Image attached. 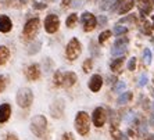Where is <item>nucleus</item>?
<instances>
[{
	"label": "nucleus",
	"mask_w": 154,
	"mask_h": 140,
	"mask_svg": "<svg viewBox=\"0 0 154 140\" xmlns=\"http://www.w3.org/2000/svg\"><path fill=\"white\" fill-rule=\"evenodd\" d=\"M90 117L89 114L83 110L78 111L74 118V128L79 136H88L90 132Z\"/></svg>",
	"instance_id": "nucleus-1"
},
{
	"label": "nucleus",
	"mask_w": 154,
	"mask_h": 140,
	"mask_svg": "<svg viewBox=\"0 0 154 140\" xmlns=\"http://www.w3.org/2000/svg\"><path fill=\"white\" fill-rule=\"evenodd\" d=\"M47 126H49V122H47L46 117L43 114H36V115H33L32 119H31L29 129H31V132H32L38 139H42L47 132Z\"/></svg>",
	"instance_id": "nucleus-2"
},
{
	"label": "nucleus",
	"mask_w": 154,
	"mask_h": 140,
	"mask_svg": "<svg viewBox=\"0 0 154 140\" xmlns=\"http://www.w3.org/2000/svg\"><path fill=\"white\" fill-rule=\"evenodd\" d=\"M33 99H35V96H33V92L31 90V87L24 86V87H20V89L17 90L15 103H17V105L20 108H24V110L29 108L33 103Z\"/></svg>",
	"instance_id": "nucleus-3"
},
{
	"label": "nucleus",
	"mask_w": 154,
	"mask_h": 140,
	"mask_svg": "<svg viewBox=\"0 0 154 140\" xmlns=\"http://www.w3.org/2000/svg\"><path fill=\"white\" fill-rule=\"evenodd\" d=\"M40 29V20L38 17H32L29 18L28 21L25 22V25L22 28V36L25 40H35L36 35Z\"/></svg>",
	"instance_id": "nucleus-4"
},
{
	"label": "nucleus",
	"mask_w": 154,
	"mask_h": 140,
	"mask_svg": "<svg viewBox=\"0 0 154 140\" xmlns=\"http://www.w3.org/2000/svg\"><path fill=\"white\" fill-rule=\"evenodd\" d=\"M82 54V43L79 42L78 38H71L69 42L67 43L65 46V58L68 60V61H75L78 60V57Z\"/></svg>",
	"instance_id": "nucleus-5"
},
{
	"label": "nucleus",
	"mask_w": 154,
	"mask_h": 140,
	"mask_svg": "<svg viewBox=\"0 0 154 140\" xmlns=\"http://www.w3.org/2000/svg\"><path fill=\"white\" fill-rule=\"evenodd\" d=\"M107 119H108V114L106 111V108L101 107V105L94 108L93 112H92V117H90V121H92L93 126L94 128H99V129L106 125Z\"/></svg>",
	"instance_id": "nucleus-6"
},
{
	"label": "nucleus",
	"mask_w": 154,
	"mask_h": 140,
	"mask_svg": "<svg viewBox=\"0 0 154 140\" xmlns=\"http://www.w3.org/2000/svg\"><path fill=\"white\" fill-rule=\"evenodd\" d=\"M43 26H45V32L49 33V35H53L60 29V18L57 14H47L45 18V22H43Z\"/></svg>",
	"instance_id": "nucleus-7"
},
{
	"label": "nucleus",
	"mask_w": 154,
	"mask_h": 140,
	"mask_svg": "<svg viewBox=\"0 0 154 140\" xmlns=\"http://www.w3.org/2000/svg\"><path fill=\"white\" fill-rule=\"evenodd\" d=\"M81 22H82V26H83V31H85V32H92L97 26V18L94 17V14H92L90 11H85V13L81 15Z\"/></svg>",
	"instance_id": "nucleus-8"
},
{
	"label": "nucleus",
	"mask_w": 154,
	"mask_h": 140,
	"mask_svg": "<svg viewBox=\"0 0 154 140\" xmlns=\"http://www.w3.org/2000/svg\"><path fill=\"white\" fill-rule=\"evenodd\" d=\"M40 76H42V69H40V65L38 62H33V64H29L25 69V78L28 79L29 82H36L39 81Z\"/></svg>",
	"instance_id": "nucleus-9"
},
{
	"label": "nucleus",
	"mask_w": 154,
	"mask_h": 140,
	"mask_svg": "<svg viewBox=\"0 0 154 140\" xmlns=\"http://www.w3.org/2000/svg\"><path fill=\"white\" fill-rule=\"evenodd\" d=\"M64 108H65V104H64V100L63 99H56L50 104V114L53 118H57L60 119L63 115H64Z\"/></svg>",
	"instance_id": "nucleus-10"
},
{
	"label": "nucleus",
	"mask_w": 154,
	"mask_h": 140,
	"mask_svg": "<svg viewBox=\"0 0 154 140\" xmlns=\"http://www.w3.org/2000/svg\"><path fill=\"white\" fill-rule=\"evenodd\" d=\"M103 83H104V79L100 74H93V75L89 78V82H88V87H89L90 92L93 93H97L100 92L101 87H103Z\"/></svg>",
	"instance_id": "nucleus-11"
},
{
	"label": "nucleus",
	"mask_w": 154,
	"mask_h": 140,
	"mask_svg": "<svg viewBox=\"0 0 154 140\" xmlns=\"http://www.w3.org/2000/svg\"><path fill=\"white\" fill-rule=\"evenodd\" d=\"M13 114V108L10 103H2L0 104V123H7Z\"/></svg>",
	"instance_id": "nucleus-12"
},
{
	"label": "nucleus",
	"mask_w": 154,
	"mask_h": 140,
	"mask_svg": "<svg viewBox=\"0 0 154 140\" xmlns=\"http://www.w3.org/2000/svg\"><path fill=\"white\" fill-rule=\"evenodd\" d=\"M76 82H78V76H76L75 72L67 71L63 74V87L69 89V87H72Z\"/></svg>",
	"instance_id": "nucleus-13"
},
{
	"label": "nucleus",
	"mask_w": 154,
	"mask_h": 140,
	"mask_svg": "<svg viewBox=\"0 0 154 140\" xmlns=\"http://www.w3.org/2000/svg\"><path fill=\"white\" fill-rule=\"evenodd\" d=\"M13 31V21L7 14H0V32L10 33Z\"/></svg>",
	"instance_id": "nucleus-14"
},
{
	"label": "nucleus",
	"mask_w": 154,
	"mask_h": 140,
	"mask_svg": "<svg viewBox=\"0 0 154 140\" xmlns=\"http://www.w3.org/2000/svg\"><path fill=\"white\" fill-rule=\"evenodd\" d=\"M139 11L142 17L150 15L153 11V6H151L150 0H139Z\"/></svg>",
	"instance_id": "nucleus-15"
},
{
	"label": "nucleus",
	"mask_w": 154,
	"mask_h": 140,
	"mask_svg": "<svg viewBox=\"0 0 154 140\" xmlns=\"http://www.w3.org/2000/svg\"><path fill=\"white\" fill-rule=\"evenodd\" d=\"M124 62H125V57H124V56L114 58V60L110 62V69H111V72H114V74H119L121 69H122Z\"/></svg>",
	"instance_id": "nucleus-16"
},
{
	"label": "nucleus",
	"mask_w": 154,
	"mask_h": 140,
	"mask_svg": "<svg viewBox=\"0 0 154 140\" xmlns=\"http://www.w3.org/2000/svg\"><path fill=\"white\" fill-rule=\"evenodd\" d=\"M10 56H11V51L7 46L4 44H0V67L7 64V61L10 60Z\"/></svg>",
	"instance_id": "nucleus-17"
},
{
	"label": "nucleus",
	"mask_w": 154,
	"mask_h": 140,
	"mask_svg": "<svg viewBox=\"0 0 154 140\" xmlns=\"http://www.w3.org/2000/svg\"><path fill=\"white\" fill-rule=\"evenodd\" d=\"M133 99V93L132 92H122L119 93V96L117 97V104L118 105H124V104H128L129 101Z\"/></svg>",
	"instance_id": "nucleus-18"
},
{
	"label": "nucleus",
	"mask_w": 154,
	"mask_h": 140,
	"mask_svg": "<svg viewBox=\"0 0 154 140\" xmlns=\"http://www.w3.org/2000/svg\"><path fill=\"white\" fill-rule=\"evenodd\" d=\"M40 47H42V42H40V40H32V43L28 46L26 53H28L29 56H35V54H38L40 51Z\"/></svg>",
	"instance_id": "nucleus-19"
},
{
	"label": "nucleus",
	"mask_w": 154,
	"mask_h": 140,
	"mask_svg": "<svg viewBox=\"0 0 154 140\" xmlns=\"http://www.w3.org/2000/svg\"><path fill=\"white\" fill-rule=\"evenodd\" d=\"M78 20H79L78 14H76V13H71V14L67 17V20H65V26L69 29L75 28V25L78 24Z\"/></svg>",
	"instance_id": "nucleus-20"
},
{
	"label": "nucleus",
	"mask_w": 154,
	"mask_h": 140,
	"mask_svg": "<svg viewBox=\"0 0 154 140\" xmlns=\"http://www.w3.org/2000/svg\"><path fill=\"white\" fill-rule=\"evenodd\" d=\"M110 135H111L112 140H126V136L118 129V126H111L110 128Z\"/></svg>",
	"instance_id": "nucleus-21"
},
{
	"label": "nucleus",
	"mask_w": 154,
	"mask_h": 140,
	"mask_svg": "<svg viewBox=\"0 0 154 140\" xmlns=\"http://www.w3.org/2000/svg\"><path fill=\"white\" fill-rule=\"evenodd\" d=\"M133 7H135V0H128V2L125 0V3L119 7L118 14H121V15L122 14H126V13H128V11H131Z\"/></svg>",
	"instance_id": "nucleus-22"
},
{
	"label": "nucleus",
	"mask_w": 154,
	"mask_h": 140,
	"mask_svg": "<svg viewBox=\"0 0 154 140\" xmlns=\"http://www.w3.org/2000/svg\"><path fill=\"white\" fill-rule=\"evenodd\" d=\"M63 74L61 71H56L53 75V85L56 87H63Z\"/></svg>",
	"instance_id": "nucleus-23"
},
{
	"label": "nucleus",
	"mask_w": 154,
	"mask_h": 140,
	"mask_svg": "<svg viewBox=\"0 0 154 140\" xmlns=\"http://www.w3.org/2000/svg\"><path fill=\"white\" fill-rule=\"evenodd\" d=\"M112 33H114L117 38H118V36H124L125 33H128V26H124V25H121V24H118V25L114 26Z\"/></svg>",
	"instance_id": "nucleus-24"
},
{
	"label": "nucleus",
	"mask_w": 154,
	"mask_h": 140,
	"mask_svg": "<svg viewBox=\"0 0 154 140\" xmlns=\"http://www.w3.org/2000/svg\"><path fill=\"white\" fill-rule=\"evenodd\" d=\"M128 44H129L128 38H125V36H118V38L115 39V42H114L112 46L114 47H128Z\"/></svg>",
	"instance_id": "nucleus-25"
},
{
	"label": "nucleus",
	"mask_w": 154,
	"mask_h": 140,
	"mask_svg": "<svg viewBox=\"0 0 154 140\" xmlns=\"http://www.w3.org/2000/svg\"><path fill=\"white\" fill-rule=\"evenodd\" d=\"M111 35H112V32L110 31V29H106V31H103V32L99 35V44H104L106 42H107L110 38H111Z\"/></svg>",
	"instance_id": "nucleus-26"
},
{
	"label": "nucleus",
	"mask_w": 154,
	"mask_h": 140,
	"mask_svg": "<svg viewBox=\"0 0 154 140\" xmlns=\"http://www.w3.org/2000/svg\"><path fill=\"white\" fill-rule=\"evenodd\" d=\"M92 69H93V60H92V58H86L82 64V71L85 72V74H89Z\"/></svg>",
	"instance_id": "nucleus-27"
},
{
	"label": "nucleus",
	"mask_w": 154,
	"mask_h": 140,
	"mask_svg": "<svg viewBox=\"0 0 154 140\" xmlns=\"http://www.w3.org/2000/svg\"><path fill=\"white\" fill-rule=\"evenodd\" d=\"M8 85V76L0 74V93H3Z\"/></svg>",
	"instance_id": "nucleus-28"
},
{
	"label": "nucleus",
	"mask_w": 154,
	"mask_h": 140,
	"mask_svg": "<svg viewBox=\"0 0 154 140\" xmlns=\"http://www.w3.org/2000/svg\"><path fill=\"white\" fill-rule=\"evenodd\" d=\"M151 58H153V54H151L150 49H144L143 50V61L146 65H150L151 64Z\"/></svg>",
	"instance_id": "nucleus-29"
},
{
	"label": "nucleus",
	"mask_w": 154,
	"mask_h": 140,
	"mask_svg": "<svg viewBox=\"0 0 154 140\" xmlns=\"http://www.w3.org/2000/svg\"><path fill=\"white\" fill-rule=\"evenodd\" d=\"M125 87H126V83L122 82V81H118V82L115 83V86H114V92L119 94V93H122V92L125 90Z\"/></svg>",
	"instance_id": "nucleus-30"
},
{
	"label": "nucleus",
	"mask_w": 154,
	"mask_h": 140,
	"mask_svg": "<svg viewBox=\"0 0 154 140\" xmlns=\"http://www.w3.org/2000/svg\"><path fill=\"white\" fill-rule=\"evenodd\" d=\"M114 0H100V10L101 11H106V10H110L111 4Z\"/></svg>",
	"instance_id": "nucleus-31"
},
{
	"label": "nucleus",
	"mask_w": 154,
	"mask_h": 140,
	"mask_svg": "<svg viewBox=\"0 0 154 140\" xmlns=\"http://www.w3.org/2000/svg\"><path fill=\"white\" fill-rule=\"evenodd\" d=\"M124 3H125V0H114L111 4V7H110V11H112V13H114V11H118L119 7H121Z\"/></svg>",
	"instance_id": "nucleus-32"
},
{
	"label": "nucleus",
	"mask_w": 154,
	"mask_h": 140,
	"mask_svg": "<svg viewBox=\"0 0 154 140\" xmlns=\"http://www.w3.org/2000/svg\"><path fill=\"white\" fill-rule=\"evenodd\" d=\"M136 62H137V58L136 57H131L128 61V71H135L136 69Z\"/></svg>",
	"instance_id": "nucleus-33"
},
{
	"label": "nucleus",
	"mask_w": 154,
	"mask_h": 140,
	"mask_svg": "<svg viewBox=\"0 0 154 140\" xmlns=\"http://www.w3.org/2000/svg\"><path fill=\"white\" fill-rule=\"evenodd\" d=\"M124 22H136V17L133 14H129L128 17H124L118 21V24H124Z\"/></svg>",
	"instance_id": "nucleus-34"
},
{
	"label": "nucleus",
	"mask_w": 154,
	"mask_h": 140,
	"mask_svg": "<svg viewBox=\"0 0 154 140\" xmlns=\"http://www.w3.org/2000/svg\"><path fill=\"white\" fill-rule=\"evenodd\" d=\"M61 140H76V139H75V135L72 132H64L61 135Z\"/></svg>",
	"instance_id": "nucleus-35"
},
{
	"label": "nucleus",
	"mask_w": 154,
	"mask_h": 140,
	"mask_svg": "<svg viewBox=\"0 0 154 140\" xmlns=\"http://www.w3.org/2000/svg\"><path fill=\"white\" fill-rule=\"evenodd\" d=\"M4 140H20V137L15 132H7L4 136Z\"/></svg>",
	"instance_id": "nucleus-36"
},
{
	"label": "nucleus",
	"mask_w": 154,
	"mask_h": 140,
	"mask_svg": "<svg viewBox=\"0 0 154 140\" xmlns=\"http://www.w3.org/2000/svg\"><path fill=\"white\" fill-rule=\"evenodd\" d=\"M147 81H149V79H147V75H146V74H142V75H140V78H139L137 85H139L140 87H144L147 85Z\"/></svg>",
	"instance_id": "nucleus-37"
},
{
	"label": "nucleus",
	"mask_w": 154,
	"mask_h": 140,
	"mask_svg": "<svg viewBox=\"0 0 154 140\" xmlns=\"http://www.w3.org/2000/svg\"><path fill=\"white\" fill-rule=\"evenodd\" d=\"M107 17L106 15H99V18H97V25L100 26H106V24H107Z\"/></svg>",
	"instance_id": "nucleus-38"
},
{
	"label": "nucleus",
	"mask_w": 154,
	"mask_h": 140,
	"mask_svg": "<svg viewBox=\"0 0 154 140\" xmlns=\"http://www.w3.org/2000/svg\"><path fill=\"white\" fill-rule=\"evenodd\" d=\"M47 4L42 3V2H33V8H36V10H45Z\"/></svg>",
	"instance_id": "nucleus-39"
},
{
	"label": "nucleus",
	"mask_w": 154,
	"mask_h": 140,
	"mask_svg": "<svg viewBox=\"0 0 154 140\" xmlns=\"http://www.w3.org/2000/svg\"><path fill=\"white\" fill-rule=\"evenodd\" d=\"M96 49H97V47L94 46V43H93V42H92V43H90V51H92V53H93L94 56H96V57H97V56H99V54H100V53H99V51H97Z\"/></svg>",
	"instance_id": "nucleus-40"
},
{
	"label": "nucleus",
	"mask_w": 154,
	"mask_h": 140,
	"mask_svg": "<svg viewBox=\"0 0 154 140\" xmlns=\"http://www.w3.org/2000/svg\"><path fill=\"white\" fill-rule=\"evenodd\" d=\"M144 140H154V135H149V136H146Z\"/></svg>",
	"instance_id": "nucleus-41"
},
{
	"label": "nucleus",
	"mask_w": 154,
	"mask_h": 140,
	"mask_svg": "<svg viewBox=\"0 0 154 140\" xmlns=\"http://www.w3.org/2000/svg\"><path fill=\"white\" fill-rule=\"evenodd\" d=\"M18 2H20V3H25L26 0H18Z\"/></svg>",
	"instance_id": "nucleus-42"
},
{
	"label": "nucleus",
	"mask_w": 154,
	"mask_h": 140,
	"mask_svg": "<svg viewBox=\"0 0 154 140\" xmlns=\"http://www.w3.org/2000/svg\"><path fill=\"white\" fill-rule=\"evenodd\" d=\"M151 108H153V110H154V101H153V107H151Z\"/></svg>",
	"instance_id": "nucleus-43"
},
{
	"label": "nucleus",
	"mask_w": 154,
	"mask_h": 140,
	"mask_svg": "<svg viewBox=\"0 0 154 140\" xmlns=\"http://www.w3.org/2000/svg\"><path fill=\"white\" fill-rule=\"evenodd\" d=\"M151 42H153V43H154V38H153V39H151Z\"/></svg>",
	"instance_id": "nucleus-44"
},
{
	"label": "nucleus",
	"mask_w": 154,
	"mask_h": 140,
	"mask_svg": "<svg viewBox=\"0 0 154 140\" xmlns=\"http://www.w3.org/2000/svg\"><path fill=\"white\" fill-rule=\"evenodd\" d=\"M151 2H153V3H154V0H151Z\"/></svg>",
	"instance_id": "nucleus-45"
},
{
	"label": "nucleus",
	"mask_w": 154,
	"mask_h": 140,
	"mask_svg": "<svg viewBox=\"0 0 154 140\" xmlns=\"http://www.w3.org/2000/svg\"><path fill=\"white\" fill-rule=\"evenodd\" d=\"M96 2H99V0H96Z\"/></svg>",
	"instance_id": "nucleus-46"
},
{
	"label": "nucleus",
	"mask_w": 154,
	"mask_h": 140,
	"mask_svg": "<svg viewBox=\"0 0 154 140\" xmlns=\"http://www.w3.org/2000/svg\"><path fill=\"white\" fill-rule=\"evenodd\" d=\"M88 2H90V0H88Z\"/></svg>",
	"instance_id": "nucleus-47"
},
{
	"label": "nucleus",
	"mask_w": 154,
	"mask_h": 140,
	"mask_svg": "<svg viewBox=\"0 0 154 140\" xmlns=\"http://www.w3.org/2000/svg\"><path fill=\"white\" fill-rule=\"evenodd\" d=\"M51 2H54V0H51Z\"/></svg>",
	"instance_id": "nucleus-48"
},
{
	"label": "nucleus",
	"mask_w": 154,
	"mask_h": 140,
	"mask_svg": "<svg viewBox=\"0 0 154 140\" xmlns=\"http://www.w3.org/2000/svg\"><path fill=\"white\" fill-rule=\"evenodd\" d=\"M153 83H154V81H153Z\"/></svg>",
	"instance_id": "nucleus-49"
}]
</instances>
